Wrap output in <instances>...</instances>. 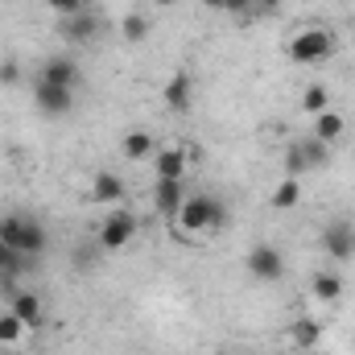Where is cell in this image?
Returning a JSON list of instances; mask_svg holds the SVG:
<instances>
[{"label":"cell","mask_w":355,"mask_h":355,"mask_svg":"<svg viewBox=\"0 0 355 355\" xmlns=\"http://www.w3.org/2000/svg\"><path fill=\"white\" fill-rule=\"evenodd\" d=\"M227 227V207H223V198H215V194H186V202H182V211L174 215V236L182 232V240L190 244L194 236H215V232H223Z\"/></svg>","instance_id":"6da1fadb"},{"label":"cell","mask_w":355,"mask_h":355,"mask_svg":"<svg viewBox=\"0 0 355 355\" xmlns=\"http://www.w3.org/2000/svg\"><path fill=\"white\" fill-rule=\"evenodd\" d=\"M0 240H4L12 252H21V257L37 261V257L46 252V244H50V232H46L33 215L12 211V215H4V219H0Z\"/></svg>","instance_id":"7a4b0ae2"},{"label":"cell","mask_w":355,"mask_h":355,"mask_svg":"<svg viewBox=\"0 0 355 355\" xmlns=\"http://www.w3.org/2000/svg\"><path fill=\"white\" fill-rule=\"evenodd\" d=\"M331 54H335V33L322 29V25H306V29H297L293 42H289V58H293L297 67L327 62Z\"/></svg>","instance_id":"3957f363"},{"label":"cell","mask_w":355,"mask_h":355,"mask_svg":"<svg viewBox=\"0 0 355 355\" xmlns=\"http://www.w3.org/2000/svg\"><path fill=\"white\" fill-rule=\"evenodd\" d=\"M132 236H137V215H128L124 207H112L103 215V223H99V248L103 252H120V248L132 244Z\"/></svg>","instance_id":"277c9868"},{"label":"cell","mask_w":355,"mask_h":355,"mask_svg":"<svg viewBox=\"0 0 355 355\" xmlns=\"http://www.w3.org/2000/svg\"><path fill=\"white\" fill-rule=\"evenodd\" d=\"M244 265H248V277H252L257 285H277V281L285 277V257H281L277 244H252Z\"/></svg>","instance_id":"5b68a950"},{"label":"cell","mask_w":355,"mask_h":355,"mask_svg":"<svg viewBox=\"0 0 355 355\" xmlns=\"http://www.w3.org/2000/svg\"><path fill=\"white\" fill-rule=\"evenodd\" d=\"M33 103H37V112H42L46 120H62V116H71V107H75V91L54 87V83H42V79H37Z\"/></svg>","instance_id":"8992f818"},{"label":"cell","mask_w":355,"mask_h":355,"mask_svg":"<svg viewBox=\"0 0 355 355\" xmlns=\"http://www.w3.org/2000/svg\"><path fill=\"white\" fill-rule=\"evenodd\" d=\"M322 252L331 261H352L355 257V223L347 219H331L322 227Z\"/></svg>","instance_id":"52a82bcc"},{"label":"cell","mask_w":355,"mask_h":355,"mask_svg":"<svg viewBox=\"0 0 355 355\" xmlns=\"http://www.w3.org/2000/svg\"><path fill=\"white\" fill-rule=\"evenodd\" d=\"M103 33V21H99V12H75V17H62V37L71 42V46H91L95 37Z\"/></svg>","instance_id":"ba28073f"},{"label":"cell","mask_w":355,"mask_h":355,"mask_svg":"<svg viewBox=\"0 0 355 355\" xmlns=\"http://www.w3.org/2000/svg\"><path fill=\"white\" fill-rule=\"evenodd\" d=\"M182 202H186V178H157V186H153V207H157L166 219H174L178 211H182Z\"/></svg>","instance_id":"9c48e42d"},{"label":"cell","mask_w":355,"mask_h":355,"mask_svg":"<svg viewBox=\"0 0 355 355\" xmlns=\"http://www.w3.org/2000/svg\"><path fill=\"white\" fill-rule=\"evenodd\" d=\"M8 310H12L29 331H37V327L46 322V306H42V297L29 293V289H12V293H8Z\"/></svg>","instance_id":"30bf717a"},{"label":"cell","mask_w":355,"mask_h":355,"mask_svg":"<svg viewBox=\"0 0 355 355\" xmlns=\"http://www.w3.org/2000/svg\"><path fill=\"white\" fill-rule=\"evenodd\" d=\"M42 83H54V87H71L75 91V83H79V62L67 58V54L46 58V62H42Z\"/></svg>","instance_id":"8fae6325"},{"label":"cell","mask_w":355,"mask_h":355,"mask_svg":"<svg viewBox=\"0 0 355 355\" xmlns=\"http://www.w3.org/2000/svg\"><path fill=\"white\" fill-rule=\"evenodd\" d=\"M162 95H166V107L182 116V112H190V107H194V79H190L186 71H178V75H170V83H166Z\"/></svg>","instance_id":"7c38bea8"},{"label":"cell","mask_w":355,"mask_h":355,"mask_svg":"<svg viewBox=\"0 0 355 355\" xmlns=\"http://www.w3.org/2000/svg\"><path fill=\"white\" fill-rule=\"evenodd\" d=\"M91 202H99V207H120V202H124V182L112 174V170H99V174L91 178Z\"/></svg>","instance_id":"4fadbf2b"},{"label":"cell","mask_w":355,"mask_h":355,"mask_svg":"<svg viewBox=\"0 0 355 355\" xmlns=\"http://www.w3.org/2000/svg\"><path fill=\"white\" fill-rule=\"evenodd\" d=\"M186 166H190V157H186L182 145H166V149L153 153V170H157V178H186Z\"/></svg>","instance_id":"5bb4252c"},{"label":"cell","mask_w":355,"mask_h":355,"mask_svg":"<svg viewBox=\"0 0 355 355\" xmlns=\"http://www.w3.org/2000/svg\"><path fill=\"white\" fill-rule=\"evenodd\" d=\"M343 132H347V120H343V112H318L314 116V141H322V145H335V141H343Z\"/></svg>","instance_id":"9a60e30c"},{"label":"cell","mask_w":355,"mask_h":355,"mask_svg":"<svg viewBox=\"0 0 355 355\" xmlns=\"http://www.w3.org/2000/svg\"><path fill=\"white\" fill-rule=\"evenodd\" d=\"M120 153H124L128 162H145V157H153V153H157V141H153V132L132 128V132L120 141Z\"/></svg>","instance_id":"2e32d148"},{"label":"cell","mask_w":355,"mask_h":355,"mask_svg":"<svg viewBox=\"0 0 355 355\" xmlns=\"http://www.w3.org/2000/svg\"><path fill=\"white\" fill-rule=\"evenodd\" d=\"M310 293H314L318 302H339V297H343V277L331 272V268H327V272H314V277H310Z\"/></svg>","instance_id":"e0dca14e"},{"label":"cell","mask_w":355,"mask_h":355,"mask_svg":"<svg viewBox=\"0 0 355 355\" xmlns=\"http://www.w3.org/2000/svg\"><path fill=\"white\" fill-rule=\"evenodd\" d=\"M302 202V182L297 178H281L272 190V211H293Z\"/></svg>","instance_id":"ac0fdd59"},{"label":"cell","mask_w":355,"mask_h":355,"mask_svg":"<svg viewBox=\"0 0 355 355\" xmlns=\"http://www.w3.org/2000/svg\"><path fill=\"white\" fill-rule=\"evenodd\" d=\"M297 153H302V166H306V174L310 170H322L327 166V157H331V145H322V141H297Z\"/></svg>","instance_id":"d6986e66"},{"label":"cell","mask_w":355,"mask_h":355,"mask_svg":"<svg viewBox=\"0 0 355 355\" xmlns=\"http://www.w3.org/2000/svg\"><path fill=\"white\" fill-rule=\"evenodd\" d=\"M149 29H153V25H149V17H145V12H124V21H120V33H124V42H128V46L145 42V37H149Z\"/></svg>","instance_id":"ffe728a7"},{"label":"cell","mask_w":355,"mask_h":355,"mask_svg":"<svg viewBox=\"0 0 355 355\" xmlns=\"http://www.w3.org/2000/svg\"><path fill=\"white\" fill-rule=\"evenodd\" d=\"M25 331H29V327H25L12 310H4V314H0V347H17V343L25 339Z\"/></svg>","instance_id":"44dd1931"},{"label":"cell","mask_w":355,"mask_h":355,"mask_svg":"<svg viewBox=\"0 0 355 355\" xmlns=\"http://www.w3.org/2000/svg\"><path fill=\"white\" fill-rule=\"evenodd\" d=\"M289 339H293L297 347H314V343L322 339V327H318L314 318H297V322L289 327Z\"/></svg>","instance_id":"7402d4cb"},{"label":"cell","mask_w":355,"mask_h":355,"mask_svg":"<svg viewBox=\"0 0 355 355\" xmlns=\"http://www.w3.org/2000/svg\"><path fill=\"white\" fill-rule=\"evenodd\" d=\"M29 265V257H21V252H12L4 240H0V277H17L21 268Z\"/></svg>","instance_id":"603a6c76"},{"label":"cell","mask_w":355,"mask_h":355,"mask_svg":"<svg viewBox=\"0 0 355 355\" xmlns=\"http://www.w3.org/2000/svg\"><path fill=\"white\" fill-rule=\"evenodd\" d=\"M302 107L310 112V116H318V112H327L331 107V95H327V87H306V95H302Z\"/></svg>","instance_id":"cb8c5ba5"},{"label":"cell","mask_w":355,"mask_h":355,"mask_svg":"<svg viewBox=\"0 0 355 355\" xmlns=\"http://www.w3.org/2000/svg\"><path fill=\"white\" fill-rule=\"evenodd\" d=\"M25 83V71L17 58H0V87H21Z\"/></svg>","instance_id":"d4e9b609"},{"label":"cell","mask_w":355,"mask_h":355,"mask_svg":"<svg viewBox=\"0 0 355 355\" xmlns=\"http://www.w3.org/2000/svg\"><path fill=\"white\" fill-rule=\"evenodd\" d=\"M58 17H75V12H83L87 8V0H46Z\"/></svg>","instance_id":"484cf974"},{"label":"cell","mask_w":355,"mask_h":355,"mask_svg":"<svg viewBox=\"0 0 355 355\" xmlns=\"http://www.w3.org/2000/svg\"><path fill=\"white\" fill-rule=\"evenodd\" d=\"M252 8H257V0H223V12H240V17H244V12H252Z\"/></svg>","instance_id":"4316f807"},{"label":"cell","mask_w":355,"mask_h":355,"mask_svg":"<svg viewBox=\"0 0 355 355\" xmlns=\"http://www.w3.org/2000/svg\"><path fill=\"white\" fill-rule=\"evenodd\" d=\"M281 4H285V0H257V8H261V12H277Z\"/></svg>","instance_id":"83f0119b"},{"label":"cell","mask_w":355,"mask_h":355,"mask_svg":"<svg viewBox=\"0 0 355 355\" xmlns=\"http://www.w3.org/2000/svg\"><path fill=\"white\" fill-rule=\"evenodd\" d=\"M207 8H215V12H223V0H202Z\"/></svg>","instance_id":"f1b7e54d"},{"label":"cell","mask_w":355,"mask_h":355,"mask_svg":"<svg viewBox=\"0 0 355 355\" xmlns=\"http://www.w3.org/2000/svg\"><path fill=\"white\" fill-rule=\"evenodd\" d=\"M157 4H174V0H157Z\"/></svg>","instance_id":"f546056e"},{"label":"cell","mask_w":355,"mask_h":355,"mask_svg":"<svg viewBox=\"0 0 355 355\" xmlns=\"http://www.w3.org/2000/svg\"><path fill=\"white\" fill-rule=\"evenodd\" d=\"M223 355H227V352H223Z\"/></svg>","instance_id":"4dcf8cb0"}]
</instances>
